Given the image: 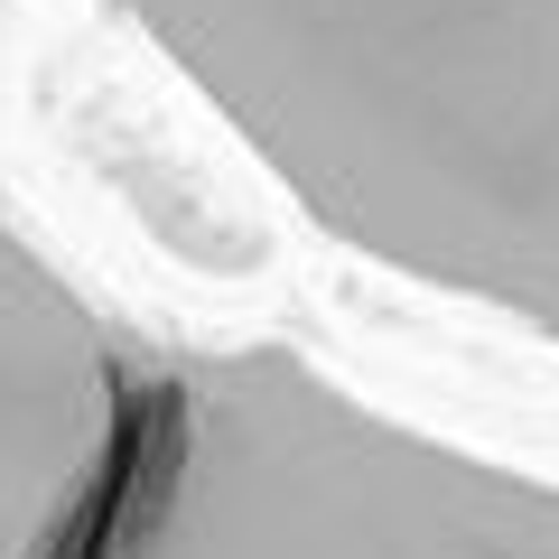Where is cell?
<instances>
[{
  "instance_id": "3",
  "label": "cell",
  "mask_w": 559,
  "mask_h": 559,
  "mask_svg": "<svg viewBox=\"0 0 559 559\" xmlns=\"http://www.w3.org/2000/svg\"><path fill=\"white\" fill-rule=\"evenodd\" d=\"M159 345L0 205V559H84L140 439Z\"/></svg>"
},
{
  "instance_id": "1",
  "label": "cell",
  "mask_w": 559,
  "mask_h": 559,
  "mask_svg": "<svg viewBox=\"0 0 559 559\" xmlns=\"http://www.w3.org/2000/svg\"><path fill=\"white\" fill-rule=\"evenodd\" d=\"M326 242L559 345V0H112Z\"/></svg>"
},
{
  "instance_id": "2",
  "label": "cell",
  "mask_w": 559,
  "mask_h": 559,
  "mask_svg": "<svg viewBox=\"0 0 559 559\" xmlns=\"http://www.w3.org/2000/svg\"><path fill=\"white\" fill-rule=\"evenodd\" d=\"M84 559H559V485L289 345L159 355Z\"/></svg>"
}]
</instances>
